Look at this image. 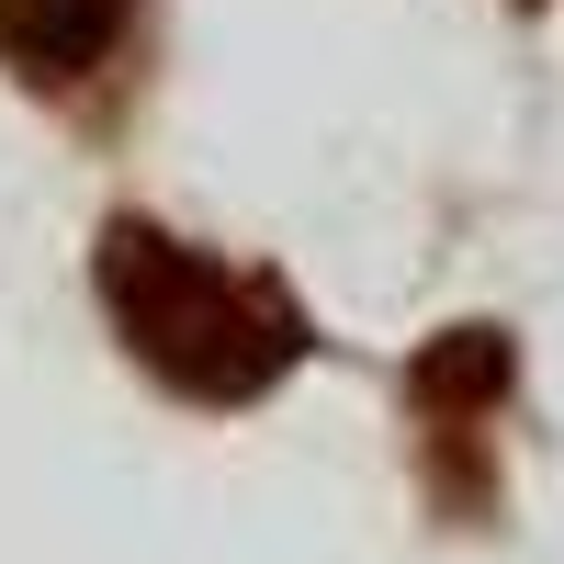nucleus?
Wrapping results in <instances>:
<instances>
[{
  "label": "nucleus",
  "instance_id": "2",
  "mask_svg": "<svg viewBox=\"0 0 564 564\" xmlns=\"http://www.w3.org/2000/svg\"><path fill=\"white\" fill-rule=\"evenodd\" d=\"M508 384H520V339L508 327H441V339H417L406 361V406H417V430H430V452H452V475H441V508L452 520H486L497 508V475H486V417L508 406Z\"/></svg>",
  "mask_w": 564,
  "mask_h": 564
},
{
  "label": "nucleus",
  "instance_id": "1",
  "mask_svg": "<svg viewBox=\"0 0 564 564\" xmlns=\"http://www.w3.org/2000/svg\"><path fill=\"white\" fill-rule=\"evenodd\" d=\"M90 294H102L124 361L148 372V384H170L181 406H204V417L271 406L316 361V316H305V294L271 260L204 249V238H181V226H159V215H102Z\"/></svg>",
  "mask_w": 564,
  "mask_h": 564
},
{
  "label": "nucleus",
  "instance_id": "3",
  "mask_svg": "<svg viewBox=\"0 0 564 564\" xmlns=\"http://www.w3.org/2000/svg\"><path fill=\"white\" fill-rule=\"evenodd\" d=\"M135 23H148V0H0V68L68 102L135 45Z\"/></svg>",
  "mask_w": 564,
  "mask_h": 564
}]
</instances>
